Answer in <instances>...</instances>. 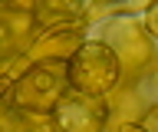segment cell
<instances>
[{
    "label": "cell",
    "mask_w": 158,
    "mask_h": 132,
    "mask_svg": "<svg viewBox=\"0 0 158 132\" xmlns=\"http://www.w3.org/2000/svg\"><path fill=\"white\" fill-rule=\"evenodd\" d=\"M82 20H76V23H59V27H46V30L40 33V40L30 46V56H33V63H40V60H66L69 63V56L82 46Z\"/></svg>",
    "instance_id": "4"
},
{
    "label": "cell",
    "mask_w": 158,
    "mask_h": 132,
    "mask_svg": "<svg viewBox=\"0 0 158 132\" xmlns=\"http://www.w3.org/2000/svg\"><path fill=\"white\" fill-rule=\"evenodd\" d=\"M145 33L158 40V0H155V3H152V7L145 10Z\"/></svg>",
    "instance_id": "8"
},
{
    "label": "cell",
    "mask_w": 158,
    "mask_h": 132,
    "mask_svg": "<svg viewBox=\"0 0 158 132\" xmlns=\"http://www.w3.org/2000/svg\"><path fill=\"white\" fill-rule=\"evenodd\" d=\"M118 132H145V129H142V126H122Z\"/></svg>",
    "instance_id": "10"
},
{
    "label": "cell",
    "mask_w": 158,
    "mask_h": 132,
    "mask_svg": "<svg viewBox=\"0 0 158 132\" xmlns=\"http://www.w3.org/2000/svg\"><path fill=\"white\" fill-rule=\"evenodd\" d=\"M66 70H69V89L73 92L102 99L106 92L115 89L118 76H122V63H118V53L106 40H86L69 56Z\"/></svg>",
    "instance_id": "2"
},
{
    "label": "cell",
    "mask_w": 158,
    "mask_h": 132,
    "mask_svg": "<svg viewBox=\"0 0 158 132\" xmlns=\"http://www.w3.org/2000/svg\"><path fill=\"white\" fill-rule=\"evenodd\" d=\"M66 89H69L66 60H40V63H30L27 73L10 83L7 99L10 106L27 112H53L59 99L66 96Z\"/></svg>",
    "instance_id": "1"
},
{
    "label": "cell",
    "mask_w": 158,
    "mask_h": 132,
    "mask_svg": "<svg viewBox=\"0 0 158 132\" xmlns=\"http://www.w3.org/2000/svg\"><path fill=\"white\" fill-rule=\"evenodd\" d=\"M155 0H99L102 10H118V13H132V10H148Z\"/></svg>",
    "instance_id": "7"
},
{
    "label": "cell",
    "mask_w": 158,
    "mask_h": 132,
    "mask_svg": "<svg viewBox=\"0 0 158 132\" xmlns=\"http://www.w3.org/2000/svg\"><path fill=\"white\" fill-rule=\"evenodd\" d=\"M86 10V0H40L36 3V27H59V23H76Z\"/></svg>",
    "instance_id": "6"
},
{
    "label": "cell",
    "mask_w": 158,
    "mask_h": 132,
    "mask_svg": "<svg viewBox=\"0 0 158 132\" xmlns=\"http://www.w3.org/2000/svg\"><path fill=\"white\" fill-rule=\"evenodd\" d=\"M33 30H36V17L33 13L17 10V7H7V10L0 7V56L10 60Z\"/></svg>",
    "instance_id": "5"
},
{
    "label": "cell",
    "mask_w": 158,
    "mask_h": 132,
    "mask_svg": "<svg viewBox=\"0 0 158 132\" xmlns=\"http://www.w3.org/2000/svg\"><path fill=\"white\" fill-rule=\"evenodd\" d=\"M53 126L56 132H102L109 119L106 102L96 96H82V92H66L53 112Z\"/></svg>",
    "instance_id": "3"
},
{
    "label": "cell",
    "mask_w": 158,
    "mask_h": 132,
    "mask_svg": "<svg viewBox=\"0 0 158 132\" xmlns=\"http://www.w3.org/2000/svg\"><path fill=\"white\" fill-rule=\"evenodd\" d=\"M3 3H7V0H0V7H3Z\"/></svg>",
    "instance_id": "11"
},
{
    "label": "cell",
    "mask_w": 158,
    "mask_h": 132,
    "mask_svg": "<svg viewBox=\"0 0 158 132\" xmlns=\"http://www.w3.org/2000/svg\"><path fill=\"white\" fill-rule=\"evenodd\" d=\"M10 83H13V79H10V76H3V73H0V99H3V96H7V92H10Z\"/></svg>",
    "instance_id": "9"
}]
</instances>
